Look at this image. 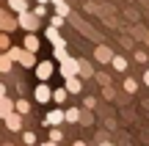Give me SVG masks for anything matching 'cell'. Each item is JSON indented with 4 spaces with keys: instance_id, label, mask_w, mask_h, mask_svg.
<instances>
[{
    "instance_id": "6da1fadb",
    "label": "cell",
    "mask_w": 149,
    "mask_h": 146,
    "mask_svg": "<svg viewBox=\"0 0 149 146\" xmlns=\"http://www.w3.org/2000/svg\"><path fill=\"white\" fill-rule=\"evenodd\" d=\"M17 25H19L25 33H36L39 28H42V19H39V17H33L31 8H28V11H19V14H17Z\"/></svg>"
},
{
    "instance_id": "7a4b0ae2",
    "label": "cell",
    "mask_w": 149,
    "mask_h": 146,
    "mask_svg": "<svg viewBox=\"0 0 149 146\" xmlns=\"http://www.w3.org/2000/svg\"><path fill=\"white\" fill-rule=\"evenodd\" d=\"M33 69H36V80L39 83H50V77L55 75V64L53 61H36V66H33Z\"/></svg>"
},
{
    "instance_id": "3957f363",
    "label": "cell",
    "mask_w": 149,
    "mask_h": 146,
    "mask_svg": "<svg viewBox=\"0 0 149 146\" xmlns=\"http://www.w3.org/2000/svg\"><path fill=\"white\" fill-rule=\"evenodd\" d=\"M58 72H61V77H77V58H72V55H66L64 61L58 64Z\"/></svg>"
},
{
    "instance_id": "277c9868",
    "label": "cell",
    "mask_w": 149,
    "mask_h": 146,
    "mask_svg": "<svg viewBox=\"0 0 149 146\" xmlns=\"http://www.w3.org/2000/svg\"><path fill=\"white\" fill-rule=\"evenodd\" d=\"M50 97H53V88H50V83H39V86L33 88V99H36L39 105H47Z\"/></svg>"
},
{
    "instance_id": "5b68a950",
    "label": "cell",
    "mask_w": 149,
    "mask_h": 146,
    "mask_svg": "<svg viewBox=\"0 0 149 146\" xmlns=\"http://www.w3.org/2000/svg\"><path fill=\"white\" fill-rule=\"evenodd\" d=\"M42 124L44 127H61V124H64V108H53L47 116H44Z\"/></svg>"
},
{
    "instance_id": "8992f818",
    "label": "cell",
    "mask_w": 149,
    "mask_h": 146,
    "mask_svg": "<svg viewBox=\"0 0 149 146\" xmlns=\"http://www.w3.org/2000/svg\"><path fill=\"white\" fill-rule=\"evenodd\" d=\"M111 58H113V50L108 44H97L94 47V61L97 64H111Z\"/></svg>"
},
{
    "instance_id": "52a82bcc",
    "label": "cell",
    "mask_w": 149,
    "mask_h": 146,
    "mask_svg": "<svg viewBox=\"0 0 149 146\" xmlns=\"http://www.w3.org/2000/svg\"><path fill=\"white\" fill-rule=\"evenodd\" d=\"M39 47H42V42H39L36 33H25V39H22V50L36 55V53H39Z\"/></svg>"
},
{
    "instance_id": "ba28073f",
    "label": "cell",
    "mask_w": 149,
    "mask_h": 146,
    "mask_svg": "<svg viewBox=\"0 0 149 146\" xmlns=\"http://www.w3.org/2000/svg\"><path fill=\"white\" fill-rule=\"evenodd\" d=\"M17 17H11L8 11H3V14H0V33H11V30H17Z\"/></svg>"
},
{
    "instance_id": "9c48e42d",
    "label": "cell",
    "mask_w": 149,
    "mask_h": 146,
    "mask_svg": "<svg viewBox=\"0 0 149 146\" xmlns=\"http://www.w3.org/2000/svg\"><path fill=\"white\" fill-rule=\"evenodd\" d=\"M64 91L69 94V97H77V94L83 91V80H80V77H66L64 80Z\"/></svg>"
},
{
    "instance_id": "30bf717a",
    "label": "cell",
    "mask_w": 149,
    "mask_h": 146,
    "mask_svg": "<svg viewBox=\"0 0 149 146\" xmlns=\"http://www.w3.org/2000/svg\"><path fill=\"white\" fill-rule=\"evenodd\" d=\"M77 77L80 80H91V77H94V66L86 58H77Z\"/></svg>"
},
{
    "instance_id": "8fae6325",
    "label": "cell",
    "mask_w": 149,
    "mask_h": 146,
    "mask_svg": "<svg viewBox=\"0 0 149 146\" xmlns=\"http://www.w3.org/2000/svg\"><path fill=\"white\" fill-rule=\"evenodd\" d=\"M3 121H6V130H11V132H19L22 130V116L19 113H8Z\"/></svg>"
},
{
    "instance_id": "7c38bea8",
    "label": "cell",
    "mask_w": 149,
    "mask_h": 146,
    "mask_svg": "<svg viewBox=\"0 0 149 146\" xmlns=\"http://www.w3.org/2000/svg\"><path fill=\"white\" fill-rule=\"evenodd\" d=\"M44 36H47V42L53 44V47H66V42L61 39V33L55 30V28H50V25H47V30H44Z\"/></svg>"
},
{
    "instance_id": "4fadbf2b",
    "label": "cell",
    "mask_w": 149,
    "mask_h": 146,
    "mask_svg": "<svg viewBox=\"0 0 149 146\" xmlns=\"http://www.w3.org/2000/svg\"><path fill=\"white\" fill-rule=\"evenodd\" d=\"M50 99H53V102L61 108V105L69 102V94H66V91H64V86H61V88H53V97H50Z\"/></svg>"
},
{
    "instance_id": "5bb4252c",
    "label": "cell",
    "mask_w": 149,
    "mask_h": 146,
    "mask_svg": "<svg viewBox=\"0 0 149 146\" xmlns=\"http://www.w3.org/2000/svg\"><path fill=\"white\" fill-rule=\"evenodd\" d=\"M8 113H14V99H8V97H0V119H6Z\"/></svg>"
},
{
    "instance_id": "9a60e30c",
    "label": "cell",
    "mask_w": 149,
    "mask_h": 146,
    "mask_svg": "<svg viewBox=\"0 0 149 146\" xmlns=\"http://www.w3.org/2000/svg\"><path fill=\"white\" fill-rule=\"evenodd\" d=\"M14 113H19L22 119H25V116L31 113V102H28V99H14Z\"/></svg>"
},
{
    "instance_id": "2e32d148",
    "label": "cell",
    "mask_w": 149,
    "mask_h": 146,
    "mask_svg": "<svg viewBox=\"0 0 149 146\" xmlns=\"http://www.w3.org/2000/svg\"><path fill=\"white\" fill-rule=\"evenodd\" d=\"M77 119H80V108H64V121H69V124H77Z\"/></svg>"
},
{
    "instance_id": "e0dca14e",
    "label": "cell",
    "mask_w": 149,
    "mask_h": 146,
    "mask_svg": "<svg viewBox=\"0 0 149 146\" xmlns=\"http://www.w3.org/2000/svg\"><path fill=\"white\" fill-rule=\"evenodd\" d=\"M111 66L116 72H127V58H124V55H116L113 53V58H111Z\"/></svg>"
},
{
    "instance_id": "ac0fdd59",
    "label": "cell",
    "mask_w": 149,
    "mask_h": 146,
    "mask_svg": "<svg viewBox=\"0 0 149 146\" xmlns=\"http://www.w3.org/2000/svg\"><path fill=\"white\" fill-rule=\"evenodd\" d=\"M122 88H124L127 94H135V91H138V80H135V77H124Z\"/></svg>"
},
{
    "instance_id": "d6986e66",
    "label": "cell",
    "mask_w": 149,
    "mask_h": 146,
    "mask_svg": "<svg viewBox=\"0 0 149 146\" xmlns=\"http://www.w3.org/2000/svg\"><path fill=\"white\" fill-rule=\"evenodd\" d=\"M8 8L14 11V14H19V11H28V0H8Z\"/></svg>"
},
{
    "instance_id": "ffe728a7",
    "label": "cell",
    "mask_w": 149,
    "mask_h": 146,
    "mask_svg": "<svg viewBox=\"0 0 149 146\" xmlns=\"http://www.w3.org/2000/svg\"><path fill=\"white\" fill-rule=\"evenodd\" d=\"M47 130H50V138H47V141H53V143H61V141H64L61 127H47Z\"/></svg>"
},
{
    "instance_id": "44dd1931",
    "label": "cell",
    "mask_w": 149,
    "mask_h": 146,
    "mask_svg": "<svg viewBox=\"0 0 149 146\" xmlns=\"http://www.w3.org/2000/svg\"><path fill=\"white\" fill-rule=\"evenodd\" d=\"M66 55H69V50H66V47H53V61H55V64H61Z\"/></svg>"
},
{
    "instance_id": "7402d4cb",
    "label": "cell",
    "mask_w": 149,
    "mask_h": 146,
    "mask_svg": "<svg viewBox=\"0 0 149 146\" xmlns=\"http://www.w3.org/2000/svg\"><path fill=\"white\" fill-rule=\"evenodd\" d=\"M77 124H83V127H91V124H94V116H91L88 110H80V119H77Z\"/></svg>"
},
{
    "instance_id": "603a6c76",
    "label": "cell",
    "mask_w": 149,
    "mask_h": 146,
    "mask_svg": "<svg viewBox=\"0 0 149 146\" xmlns=\"http://www.w3.org/2000/svg\"><path fill=\"white\" fill-rule=\"evenodd\" d=\"M91 80H97L100 86H111V75H108V72H97V75L91 77Z\"/></svg>"
},
{
    "instance_id": "cb8c5ba5",
    "label": "cell",
    "mask_w": 149,
    "mask_h": 146,
    "mask_svg": "<svg viewBox=\"0 0 149 146\" xmlns=\"http://www.w3.org/2000/svg\"><path fill=\"white\" fill-rule=\"evenodd\" d=\"M53 14H58V17H64V19H66V17L72 14V8H69V3H61V6H55Z\"/></svg>"
},
{
    "instance_id": "d4e9b609",
    "label": "cell",
    "mask_w": 149,
    "mask_h": 146,
    "mask_svg": "<svg viewBox=\"0 0 149 146\" xmlns=\"http://www.w3.org/2000/svg\"><path fill=\"white\" fill-rule=\"evenodd\" d=\"M11 66H14V64L6 58V53H0V72H3V75H8V72H11Z\"/></svg>"
},
{
    "instance_id": "484cf974",
    "label": "cell",
    "mask_w": 149,
    "mask_h": 146,
    "mask_svg": "<svg viewBox=\"0 0 149 146\" xmlns=\"http://www.w3.org/2000/svg\"><path fill=\"white\" fill-rule=\"evenodd\" d=\"M22 143H25V146H33V143H36V132L25 130V132H22Z\"/></svg>"
},
{
    "instance_id": "4316f807",
    "label": "cell",
    "mask_w": 149,
    "mask_h": 146,
    "mask_svg": "<svg viewBox=\"0 0 149 146\" xmlns=\"http://www.w3.org/2000/svg\"><path fill=\"white\" fill-rule=\"evenodd\" d=\"M8 47H11V36L8 33H0V53H6Z\"/></svg>"
},
{
    "instance_id": "83f0119b",
    "label": "cell",
    "mask_w": 149,
    "mask_h": 146,
    "mask_svg": "<svg viewBox=\"0 0 149 146\" xmlns=\"http://www.w3.org/2000/svg\"><path fill=\"white\" fill-rule=\"evenodd\" d=\"M31 14H33V17H39V19H42V17L47 14V6H39V3H36V6H33V8H31Z\"/></svg>"
},
{
    "instance_id": "f1b7e54d",
    "label": "cell",
    "mask_w": 149,
    "mask_h": 146,
    "mask_svg": "<svg viewBox=\"0 0 149 146\" xmlns=\"http://www.w3.org/2000/svg\"><path fill=\"white\" fill-rule=\"evenodd\" d=\"M102 97L105 99H116V88L113 86H102Z\"/></svg>"
},
{
    "instance_id": "f546056e",
    "label": "cell",
    "mask_w": 149,
    "mask_h": 146,
    "mask_svg": "<svg viewBox=\"0 0 149 146\" xmlns=\"http://www.w3.org/2000/svg\"><path fill=\"white\" fill-rule=\"evenodd\" d=\"M97 108V97H86L83 99V110H94Z\"/></svg>"
},
{
    "instance_id": "4dcf8cb0",
    "label": "cell",
    "mask_w": 149,
    "mask_h": 146,
    "mask_svg": "<svg viewBox=\"0 0 149 146\" xmlns=\"http://www.w3.org/2000/svg\"><path fill=\"white\" fill-rule=\"evenodd\" d=\"M61 25H64V17H58V14H53V17H50V28H55V30H58Z\"/></svg>"
},
{
    "instance_id": "1f68e13d",
    "label": "cell",
    "mask_w": 149,
    "mask_h": 146,
    "mask_svg": "<svg viewBox=\"0 0 149 146\" xmlns=\"http://www.w3.org/2000/svg\"><path fill=\"white\" fill-rule=\"evenodd\" d=\"M133 58L138 61V64H146V58H149V55L144 53V50H135V53H133Z\"/></svg>"
},
{
    "instance_id": "d6a6232c",
    "label": "cell",
    "mask_w": 149,
    "mask_h": 146,
    "mask_svg": "<svg viewBox=\"0 0 149 146\" xmlns=\"http://www.w3.org/2000/svg\"><path fill=\"white\" fill-rule=\"evenodd\" d=\"M0 97H6V83L0 80Z\"/></svg>"
},
{
    "instance_id": "836d02e7",
    "label": "cell",
    "mask_w": 149,
    "mask_h": 146,
    "mask_svg": "<svg viewBox=\"0 0 149 146\" xmlns=\"http://www.w3.org/2000/svg\"><path fill=\"white\" fill-rule=\"evenodd\" d=\"M61 3H66V0H50V6H61Z\"/></svg>"
},
{
    "instance_id": "e575fe53",
    "label": "cell",
    "mask_w": 149,
    "mask_h": 146,
    "mask_svg": "<svg viewBox=\"0 0 149 146\" xmlns=\"http://www.w3.org/2000/svg\"><path fill=\"white\" fill-rule=\"evenodd\" d=\"M39 146H58V143H53V141H44V143H39Z\"/></svg>"
},
{
    "instance_id": "d590c367",
    "label": "cell",
    "mask_w": 149,
    "mask_h": 146,
    "mask_svg": "<svg viewBox=\"0 0 149 146\" xmlns=\"http://www.w3.org/2000/svg\"><path fill=\"white\" fill-rule=\"evenodd\" d=\"M72 146H88V143H86V141H74Z\"/></svg>"
},
{
    "instance_id": "8d00e7d4",
    "label": "cell",
    "mask_w": 149,
    "mask_h": 146,
    "mask_svg": "<svg viewBox=\"0 0 149 146\" xmlns=\"http://www.w3.org/2000/svg\"><path fill=\"white\" fill-rule=\"evenodd\" d=\"M144 83H146V86H149V69L144 72Z\"/></svg>"
},
{
    "instance_id": "74e56055",
    "label": "cell",
    "mask_w": 149,
    "mask_h": 146,
    "mask_svg": "<svg viewBox=\"0 0 149 146\" xmlns=\"http://www.w3.org/2000/svg\"><path fill=\"white\" fill-rule=\"evenodd\" d=\"M36 3H39V6H47V3H50V0H36Z\"/></svg>"
},
{
    "instance_id": "f35d334b",
    "label": "cell",
    "mask_w": 149,
    "mask_h": 146,
    "mask_svg": "<svg viewBox=\"0 0 149 146\" xmlns=\"http://www.w3.org/2000/svg\"><path fill=\"white\" fill-rule=\"evenodd\" d=\"M100 146H116V143H108V141H102V143H100Z\"/></svg>"
},
{
    "instance_id": "ab89813d",
    "label": "cell",
    "mask_w": 149,
    "mask_h": 146,
    "mask_svg": "<svg viewBox=\"0 0 149 146\" xmlns=\"http://www.w3.org/2000/svg\"><path fill=\"white\" fill-rule=\"evenodd\" d=\"M3 146H11V143H3Z\"/></svg>"
},
{
    "instance_id": "60d3db41",
    "label": "cell",
    "mask_w": 149,
    "mask_h": 146,
    "mask_svg": "<svg viewBox=\"0 0 149 146\" xmlns=\"http://www.w3.org/2000/svg\"><path fill=\"white\" fill-rule=\"evenodd\" d=\"M0 14H3V8H0Z\"/></svg>"
}]
</instances>
